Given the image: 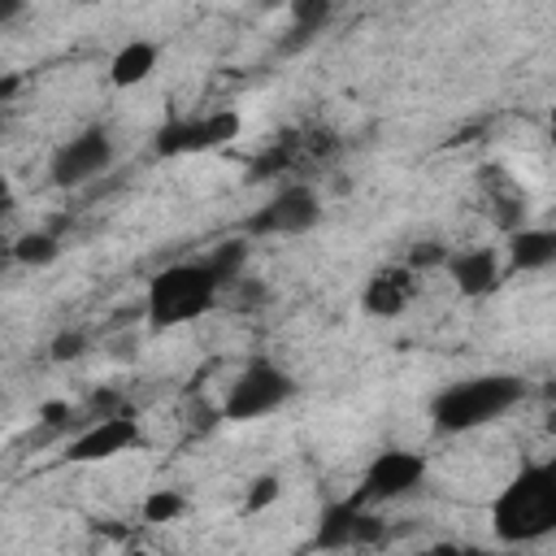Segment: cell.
<instances>
[{
	"instance_id": "6da1fadb",
	"label": "cell",
	"mask_w": 556,
	"mask_h": 556,
	"mask_svg": "<svg viewBox=\"0 0 556 556\" xmlns=\"http://www.w3.org/2000/svg\"><path fill=\"white\" fill-rule=\"evenodd\" d=\"M491 530L500 543H534L556 530V465H521L491 500Z\"/></svg>"
},
{
	"instance_id": "7a4b0ae2",
	"label": "cell",
	"mask_w": 556,
	"mask_h": 556,
	"mask_svg": "<svg viewBox=\"0 0 556 556\" xmlns=\"http://www.w3.org/2000/svg\"><path fill=\"white\" fill-rule=\"evenodd\" d=\"M217 300H222V287L204 269V261H174L148 278L143 313H148V326L174 330V326L200 321Z\"/></svg>"
},
{
	"instance_id": "3957f363",
	"label": "cell",
	"mask_w": 556,
	"mask_h": 556,
	"mask_svg": "<svg viewBox=\"0 0 556 556\" xmlns=\"http://www.w3.org/2000/svg\"><path fill=\"white\" fill-rule=\"evenodd\" d=\"M521 395H526L521 378H513V374H478V378L443 387L434 395V404H430V417H434V426L443 434H465V430H478V426L504 417Z\"/></svg>"
},
{
	"instance_id": "277c9868",
	"label": "cell",
	"mask_w": 556,
	"mask_h": 556,
	"mask_svg": "<svg viewBox=\"0 0 556 556\" xmlns=\"http://www.w3.org/2000/svg\"><path fill=\"white\" fill-rule=\"evenodd\" d=\"M291 395H295V378H291L282 365H274V361L252 356V361L235 374V382L226 387L222 417H226V421H256V417H265V413H278Z\"/></svg>"
},
{
	"instance_id": "5b68a950",
	"label": "cell",
	"mask_w": 556,
	"mask_h": 556,
	"mask_svg": "<svg viewBox=\"0 0 556 556\" xmlns=\"http://www.w3.org/2000/svg\"><path fill=\"white\" fill-rule=\"evenodd\" d=\"M426 482V456L421 452H404V447H391V452H378L356 486V504L374 508V504H395L404 495H413L417 486Z\"/></svg>"
},
{
	"instance_id": "8992f818",
	"label": "cell",
	"mask_w": 556,
	"mask_h": 556,
	"mask_svg": "<svg viewBox=\"0 0 556 556\" xmlns=\"http://www.w3.org/2000/svg\"><path fill=\"white\" fill-rule=\"evenodd\" d=\"M243 122L235 109H213V113H195V117H169L156 130V152L161 156H187V152H208L222 148L230 139H239Z\"/></svg>"
},
{
	"instance_id": "52a82bcc",
	"label": "cell",
	"mask_w": 556,
	"mask_h": 556,
	"mask_svg": "<svg viewBox=\"0 0 556 556\" xmlns=\"http://www.w3.org/2000/svg\"><path fill=\"white\" fill-rule=\"evenodd\" d=\"M317 222L321 195L308 182H287L248 217V235H308Z\"/></svg>"
},
{
	"instance_id": "ba28073f",
	"label": "cell",
	"mask_w": 556,
	"mask_h": 556,
	"mask_svg": "<svg viewBox=\"0 0 556 556\" xmlns=\"http://www.w3.org/2000/svg\"><path fill=\"white\" fill-rule=\"evenodd\" d=\"M139 443H143L139 421H135L126 408H117V413L91 417V426L70 439L65 460H74V465H96V460H113V456H122V452H135Z\"/></svg>"
},
{
	"instance_id": "9c48e42d",
	"label": "cell",
	"mask_w": 556,
	"mask_h": 556,
	"mask_svg": "<svg viewBox=\"0 0 556 556\" xmlns=\"http://www.w3.org/2000/svg\"><path fill=\"white\" fill-rule=\"evenodd\" d=\"M109 165H113V139H109V130L104 126H87V130H78L74 139H65L52 152L48 174H52L56 187H83L96 174H104Z\"/></svg>"
},
{
	"instance_id": "30bf717a",
	"label": "cell",
	"mask_w": 556,
	"mask_h": 556,
	"mask_svg": "<svg viewBox=\"0 0 556 556\" xmlns=\"http://www.w3.org/2000/svg\"><path fill=\"white\" fill-rule=\"evenodd\" d=\"M382 539H387V530H382V521L365 504L339 500V504L321 508L313 547L317 552H343V547H369V543H382Z\"/></svg>"
},
{
	"instance_id": "8fae6325",
	"label": "cell",
	"mask_w": 556,
	"mask_h": 556,
	"mask_svg": "<svg viewBox=\"0 0 556 556\" xmlns=\"http://www.w3.org/2000/svg\"><path fill=\"white\" fill-rule=\"evenodd\" d=\"M443 265H447V274H452V287H456L465 300H486V295H495V291L504 287V278H508V269H504V261H500L495 248H465V252L447 256Z\"/></svg>"
},
{
	"instance_id": "7c38bea8",
	"label": "cell",
	"mask_w": 556,
	"mask_h": 556,
	"mask_svg": "<svg viewBox=\"0 0 556 556\" xmlns=\"http://www.w3.org/2000/svg\"><path fill=\"white\" fill-rule=\"evenodd\" d=\"M417 300V269L408 265H382L369 274L365 291H361V308L369 317H400L408 304Z\"/></svg>"
},
{
	"instance_id": "4fadbf2b",
	"label": "cell",
	"mask_w": 556,
	"mask_h": 556,
	"mask_svg": "<svg viewBox=\"0 0 556 556\" xmlns=\"http://www.w3.org/2000/svg\"><path fill=\"white\" fill-rule=\"evenodd\" d=\"M156 43L152 39H126L117 52H113V61H109V83L113 87H139V83H148L152 74H156Z\"/></svg>"
},
{
	"instance_id": "5bb4252c",
	"label": "cell",
	"mask_w": 556,
	"mask_h": 556,
	"mask_svg": "<svg viewBox=\"0 0 556 556\" xmlns=\"http://www.w3.org/2000/svg\"><path fill=\"white\" fill-rule=\"evenodd\" d=\"M556 261V235L552 230H530L517 226L508 239V265L504 269H547Z\"/></svg>"
},
{
	"instance_id": "9a60e30c",
	"label": "cell",
	"mask_w": 556,
	"mask_h": 556,
	"mask_svg": "<svg viewBox=\"0 0 556 556\" xmlns=\"http://www.w3.org/2000/svg\"><path fill=\"white\" fill-rule=\"evenodd\" d=\"M243 265H248V243H243V239H222V243L208 248V256H204V269L217 278L222 291L243 278Z\"/></svg>"
},
{
	"instance_id": "2e32d148",
	"label": "cell",
	"mask_w": 556,
	"mask_h": 556,
	"mask_svg": "<svg viewBox=\"0 0 556 556\" xmlns=\"http://www.w3.org/2000/svg\"><path fill=\"white\" fill-rule=\"evenodd\" d=\"M9 252H13V261H17V265L43 269V265H52V261H56L61 243H56L48 230H26V235H17V239L9 243Z\"/></svg>"
},
{
	"instance_id": "e0dca14e",
	"label": "cell",
	"mask_w": 556,
	"mask_h": 556,
	"mask_svg": "<svg viewBox=\"0 0 556 556\" xmlns=\"http://www.w3.org/2000/svg\"><path fill=\"white\" fill-rule=\"evenodd\" d=\"M182 513H187V500H182V491H174V486H156V491H148L143 504H139V517H143L148 526L178 521Z\"/></svg>"
},
{
	"instance_id": "ac0fdd59",
	"label": "cell",
	"mask_w": 556,
	"mask_h": 556,
	"mask_svg": "<svg viewBox=\"0 0 556 556\" xmlns=\"http://www.w3.org/2000/svg\"><path fill=\"white\" fill-rule=\"evenodd\" d=\"M330 17V0H291V22L300 35H313Z\"/></svg>"
},
{
	"instance_id": "d6986e66",
	"label": "cell",
	"mask_w": 556,
	"mask_h": 556,
	"mask_svg": "<svg viewBox=\"0 0 556 556\" xmlns=\"http://www.w3.org/2000/svg\"><path fill=\"white\" fill-rule=\"evenodd\" d=\"M278 495H282V482H278L274 473H261V478L252 482V491L243 495V513H265L269 504H278Z\"/></svg>"
},
{
	"instance_id": "ffe728a7",
	"label": "cell",
	"mask_w": 556,
	"mask_h": 556,
	"mask_svg": "<svg viewBox=\"0 0 556 556\" xmlns=\"http://www.w3.org/2000/svg\"><path fill=\"white\" fill-rule=\"evenodd\" d=\"M443 261H447V248H443V243H417V248L408 252V261H404V265L421 274V269H430V265H443Z\"/></svg>"
},
{
	"instance_id": "44dd1931",
	"label": "cell",
	"mask_w": 556,
	"mask_h": 556,
	"mask_svg": "<svg viewBox=\"0 0 556 556\" xmlns=\"http://www.w3.org/2000/svg\"><path fill=\"white\" fill-rule=\"evenodd\" d=\"M83 352H87V334L83 330H65V334L52 339V361H74Z\"/></svg>"
},
{
	"instance_id": "7402d4cb",
	"label": "cell",
	"mask_w": 556,
	"mask_h": 556,
	"mask_svg": "<svg viewBox=\"0 0 556 556\" xmlns=\"http://www.w3.org/2000/svg\"><path fill=\"white\" fill-rule=\"evenodd\" d=\"M65 421H70V404H61V400L43 404V426H65Z\"/></svg>"
},
{
	"instance_id": "603a6c76",
	"label": "cell",
	"mask_w": 556,
	"mask_h": 556,
	"mask_svg": "<svg viewBox=\"0 0 556 556\" xmlns=\"http://www.w3.org/2000/svg\"><path fill=\"white\" fill-rule=\"evenodd\" d=\"M9 208H13V187H9V178L0 174V222L9 217Z\"/></svg>"
},
{
	"instance_id": "cb8c5ba5",
	"label": "cell",
	"mask_w": 556,
	"mask_h": 556,
	"mask_svg": "<svg viewBox=\"0 0 556 556\" xmlns=\"http://www.w3.org/2000/svg\"><path fill=\"white\" fill-rule=\"evenodd\" d=\"M17 13H22V0H0V26H4V22H13Z\"/></svg>"
},
{
	"instance_id": "d4e9b609",
	"label": "cell",
	"mask_w": 556,
	"mask_h": 556,
	"mask_svg": "<svg viewBox=\"0 0 556 556\" xmlns=\"http://www.w3.org/2000/svg\"><path fill=\"white\" fill-rule=\"evenodd\" d=\"M0 248H4V235H0Z\"/></svg>"
}]
</instances>
